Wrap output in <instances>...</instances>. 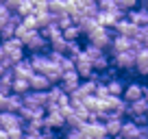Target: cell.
Instances as JSON below:
<instances>
[{"instance_id": "cell-2", "label": "cell", "mask_w": 148, "mask_h": 139, "mask_svg": "<svg viewBox=\"0 0 148 139\" xmlns=\"http://www.w3.org/2000/svg\"><path fill=\"white\" fill-rule=\"evenodd\" d=\"M111 31H113V28H107V26H102V24H100L96 31H92L87 35V42H92V44H96V46L109 50L111 42H113V35H116V33H111Z\"/></svg>"}, {"instance_id": "cell-27", "label": "cell", "mask_w": 148, "mask_h": 139, "mask_svg": "<svg viewBox=\"0 0 148 139\" xmlns=\"http://www.w3.org/2000/svg\"><path fill=\"white\" fill-rule=\"evenodd\" d=\"M63 35H65V39H70V42H72V39H81L83 37V28H81V24H70L68 28H63Z\"/></svg>"}, {"instance_id": "cell-17", "label": "cell", "mask_w": 148, "mask_h": 139, "mask_svg": "<svg viewBox=\"0 0 148 139\" xmlns=\"http://www.w3.org/2000/svg\"><path fill=\"white\" fill-rule=\"evenodd\" d=\"M28 59H31L33 67H35L37 72H44V67H46V65L50 63L48 50H44V52H28Z\"/></svg>"}, {"instance_id": "cell-3", "label": "cell", "mask_w": 148, "mask_h": 139, "mask_svg": "<svg viewBox=\"0 0 148 139\" xmlns=\"http://www.w3.org/2000/svg\"><path fill=\"white\" fill-rule=\"evenodd\" d=\"M24 46H26V52H44V50H48V48H50V39H48L46 35L37 28Z\"/></svg>"}, {"instance_id": "cell-33", "label": "cell", "mask_w": 148, "mask_h": 139, "mask_svg": "<svg viewBox=\"0 0 148 139\" xmlns=\"http://www.w3.org/2000/svg\"><path fill=\"white\" fill-rule=\"evenodd\" d=\"M33 11H35V5H33V0H22V2H20V7H18V13L22 15H28V13H33Z\"/></svg>"}, {"instance_id": "cell-9", "label": "cell", "mask_w": 148, "mask_h": 139, "mask_svg": "<svg viewBox=\"0 0 148 139\" xmlns=\"http://www.w3.org/2000/svg\"><path fill=\"white\" fill-rule=\"evenodd\" d=\"M122 96H124L126 102H133V100H137V98H144L146 96V85L139 83V80H131V83H126Z\"/></svg>"}, {"instance_id": "cell-8", "label": "cell", "mask_w": 148, "mask_h": 139, "mask_svg": "<svg viewBox=\"0 0 148 139\" xmlns=\"http://www.w3.org/2000/svg\"><path fill=\"white\" fill-rule=\"evenodd\" d=\"M74 61H76V70H79V74L83 76V78H92V76L96 74V70H94V61L87 57V52H85V50L81 52Z\"/></svg>"}, {"instance_id": "cell-7", "label": "cell", "mask_w": 148, "mask_h": 139, "mask_svg": "<svg viewBox=\"0 0 148 139\" xmlns=\"http://www.w3.org/2000/svg\"><path fill=\"white\" fill-rule=\"evenodd\" d=\"M65 115L61 113V109H55V111H46L44 115V126L48 128H55V130H63L65 128Z\"/></svg>"}, {"instance_id": "cell-45", "label": "cell", "mask_w": 148, "mask_h": 139, "mask_svg": "<svg viewBox=\"0 0 148 139\" xmlns=\"http://www.w3.org/2000/svg\"><path fill=\"white\" fill-rule=\"evenodd\" d=\"M142 5H144V7H146V9H148V0H142Z\"/></svg>"}, {"instance_id": "cell-47", "label": "cell", "mask_w": 148, "mask_h": 139, "mask_svg": "<svg viewBox=\"0 0 148 139\" xmlns=\"http://www.w3.org/2000/svg\"><path fill=\"white\" fill-rule=\"evenodd\" d=\"M2 2H5V0H2Z\"/></svg>"}, {"instance_id": "cell-10", "label": "cell", "mask_w": 148, "mask_h": 139, "mask_svg": "<svg viewBox=\"0 0 148 139\" xmlns=\"http://www.w3.org/2000/svg\"><path fill=\"white\" fill-rule=\"evenodd\" d=\"M116 33H122V35H129L131 39H139V31H142V26H137L135 22H131L129 18H122L120 22L116 24V28H113Z\"/></svg>"}, {"instance_id": "cell-6", "label": "cell", "mask_w": 148, "mask_h": 139, "mask_svg": "<svg viewBox=\"0 0 148 139\" xmlns=\"http://www.w3.org/2000/svg\"><path fill=\"white\" fill-rule=\"evenodd\" d=\"M81 80H83V76L79 74V70H76V67H74V70H65L63 76H61V87H63L68 93H72L74 89L81 85Z\"/></svg>"}, {"instance_id": "cell-46", "label": "cell", "mask_w": 148, "mask_h": 139, "mask_svg": "<svg viewBox=\"0 0 148 139\" xmlns=\"http://www.w3.org/2000/svg\"><path fill=\"white\" fill-rule=\"evenodd\" d=\"M2 7H5V2H2V0H0V9H2Z\"/></svg>"}, {"instance_id": "cell-37", "label": "cell", "mask_w": 148, "mask_h": 139, "mask_svg": "<svg viewBox=\"0 0 148 139\" xmlns=\"http://www.w3.org/2000/svg\"><path fill=\"white\" fill-rule=\"evenodd\" d=\"M131 120H133L137 126H146V124H148V113H139V115H133Z\"/></svg>"}, {"instance_id": "cell-44", "label": "cell", "mask_w": 148, "mask_h": 139, "mask_svg": "<svg viewBox=\"0 0 148 139\" xmlns=\"http://www.w3.org/2000/svg\"><path fill=\"white\" fill-rule=\"evenodd\" d=\"M5 70H7V67H5L2 63H0V76H2V72H5Z\"/></svg>"}, {"instance_id": "cell-43", "label": "cell", "mask_w": 148, "mask_h": 139, "mask_svg": "<svg viewBox=\"0 0 148 139\" xmlns=\"http://www.w3.org/2000/svg\"><path fill=\"white\" fill-rule=\"evenodd\" d=\"M142 137H148V124L142 126Z\"/></svg>"}, {"instance_id": "cell-23", "label": "cell", "mask_w": 148, "mask_h": 139, "mask_svg": "<svg viewBox=\"0 0 148 139\" xmlns=\"http://www.w3.org/2000/svg\"><path fill=\"white\" fill-rule=\"evenodd\" d=\"M22 107H24V96H22V93L11 91L9 96H7V111L20 113V109H22Z\"/></svg>"}, {"instance_id": "cell-4", "label": "cell", "mask_w": 148, "mask_h": 139, "mask_svg": "<svg viewBox=\"0 0 148 139\" xmlns=\"http://www.w3.org/2000/svg\"><path fill=\"white\" fill-rule=\"evenodd\" d=\"M81 133H83V139H100L107 135V128H105V122H85L81 126Z\"/></svg>"}, {"instance_id": "cell-38", "label": "cell", "mask_w": 148, "mask_h": 139, "mask_svg": "<svg viewBox=\"0 0 148 139\" xmlns=\"http://www.w3.org/2000/svg\"><path fill=\"white\" fill-rule=\"evenodd\" d=\"M9 137H11V139L24 137V128H22V126H15V128H11V130H9Z\"/></svg>"}, {"instance_id": "cell-30", "label": "cell", "mask_w": 148, "mask_h": 139, "mask_svg": "<svg viewBox=\"0 0 148 139\" xmlns=\"http://www.w3.org/2000/svg\"><path fill=\"white\" fill-rule=\"evenodd\" d=\"M50 48L52 50H59V52H65L68 50V39H65V35H59V37L50 39Z\"/></svg>"}, {"instance_id": "cell-36", "label": "cell", "mask_w": 148, "mask_h": 139, "mask_svg": "<svg viewBox=\"0 0 148 139\" xmlns=\"http://www.w3.org/2000/svg\"><path fill=\"white\" fill-rule=\"evenodd\" d=\"M116 2H118V7H120V9H124V11L135 9L137 5H142V0H116Z\"/></svg>"}, {"instance_id": "cell-20", "label": "cell", "mask_w": 148, "mask_h": 139, "mask_svg": "<svg viewBox=\"0 0 148 139\" xmlns=\"http://www.w3.org/2000/svg\"><path fill=\"white\" fill-rule=\"evenodd\" d=\"M139 113H148V98H137V100L129 102V109H126V115L133 117V115H139Z\"/></svg>"}, {"instance_id": "cell-42", "label": "cell", "mask_w": 148, "mask_h": 139, "mask_svg": "<svg viewBox=\"0 0 148 139\" xmlns=\"http://www.w3.org/2000/svg\"><path fill=\"white\" fill-rule=\"evenodd\" d=\"M0 139H11V137H9V130L2 128V126H0Z\"/></svg>"}, {"instance_id": "cell-35", "label": "cell", "mask_w": 148, "mask_h": 139, "mask_svg": "<svg viewBox=\"0 0 148 139\" xmlns=\"http://www.w3.org/2000/svg\"><path fill=\"white\" fill-rule=\"evenodd\" d=\"M98 7H100V11H116V9H120L116 0H98Z\"/></svg>"}, {"instance_id": "cell-28", "label": "cell", "mask_w": 148, "mask_h": 139, "mask_svg": "<svg viewBox=\"0 0 148 139\" xmlns=\"http://www.w3.org/2000/svg\"><path fill=\"white\" fill-rule=\"evenodd\" d=\"M39 31L46 35L48 39H55V37H59V35H63V31H61V26L57 22H52V24H48V26H42Z\"/></svg>"}, {"instance_id": "cell-32", "label": "cell", "mask_w": 148, "mask_h": 139, "mask_svg": "<svg viewBox=\"0 0 148 139\" xmlns=\"http://www.w3.org/2000/svg\"><path fill=\"white\" fill-rule=\"evenodd\" d=\"M83 50L87 52V57H89V59H96L98 55H102V52H105V48H100V46H96V44L87 42V44L83 46Z\"/></svg>"}, {"instance_id": "cell-18", "label": "cell", "mask_w": 148, "mask_h": 139, "mask_svg": "<svg viewBox=\"0 0 148 139\" xmlns=\"http://www.w3.org/2000/svg\"><path fill=\"white\" fill-rule=\"evenodd\" d=\"M20 115H22L24 122L35 120V117H44L46 115V107H31V104H24V107L20 109Z\"/></svg>"}, {"instance_id": "cell-25", "label": "cell", "mask_w": 148, "mask_h": 139, "mask_svg": "<svg viewBox=\"0 0 148 139\" xmlns=\"http://www.w3.org/2000/svg\"><path fill=\"white\" fill-rule=\"evenodd\" d=\"M48 11L55 15L68 13V0H48Z\"/></svg>"}, {"instance_id": "cell-15", "label": "cell", "mask_w": 148, "mask_h": 139, "mask_svg": "<svg viewBox=\"0 0 148 139\" xmlns=\"http://www.w3.org/2000/svg\"><path fill=\"white\" fill-rule=\"evenodd\" d=\"M13 72H15V76H22V78H31V76L37 72V70L33 67L31 59H28V57H24V59H20L18 63L13 65Z\"/></svg>"}, {"instance_id": "cell-29", "label": "cell", "mask_w": 148, "mask_h": 139, "mask_svg": "<svg viewBox=\"0 0 148 139\" xmlns=\"http://www.w3.org/2000/svg\"><path fill=\"white\" fill-rule=\"evenodd\" d=\"M81 52H83V46H81V42H79V39H72V42L68 39V50H65V55H70L72 59H76V57H79Z\"/></svg>"}, {"instance_id": "cell-11", "label": "cell", "mask_w": 148, "mask_h": 139, "mask_svg": "<svg viewBox=\"0 0 148 139\" xmlns=\"http://www.w3.org/2000/svg\"><path fill=\"white\" fill-rule=\"evenodd\" d=\"M22 124H24V120H22L20 113H15V111H0V126H2V128L11 130V128L22 126Z\"/></svg>"}, {"instance_id": "cell-41", "label": "cell", "mask_w": 148, "mask_h": 139, "mask_svg": "<svg viewBox=\"0 0 148 139\" xmlns=\"http://www.w3.org/2000/svg\"><path fill=\"white\" fill-rule=\"evenodd\" d=\"M0 111H7V96L0 93Z\"/></svg>"}, {"instance_id": "cell-40", "label": "cell", "mask_w": 148, "mask_h": 139, "mask_svg": "<svg viewBox=\"0 0 148 139\" xmlns=\"http://www.w3.org/2000/svg\"><path fill=\"white\" fill-rule=\"evenodd\" d=\"M20 2H22V0H5V5L9 7L11 11H18V7H20Z\"/></svg>"}, {"instance_id": "cell-21", "label": "cell", "mask_w": 148, "mask_h": 139, "mask_svg": "<svg viewBox=\"0 0 148 139\" xmlns=\"http://www.w3.org/2000/svg\"><path fill=\"white\" fill-rule=\"evenodd\" d=\"M44 74L50 78V83H61V76H63V67H61V63H55V61H50V63L44 67Z\"/></svg>"}, {"instance_id": "cell-16", "label": "cell", "mask_w": 148, "mask_h": 139, "mask_svg": "<svg viewBox=\"0 0 148 139\" xmlns=\"http://www.w3.org/2000/svg\"><path fill=\"white\" fill-rule=\"evenodd\" d=\"M122 124H124V117H122V115H113V113H111V117L105 122L107 135H111V137H120Z\"/></svg>"}, {"instance_id": "cell-13", "label": "cell", "mask_w": 148, "mask_h": 139, "mask_svg": "<svg viewBox=\"0 0 148 139\" xmlns=\"http://www.w3.org/2000/svg\"><path fill=\"white\" fill-rule=\"evenodd\" d=\"M133 46V39L129 35H122V33H116L113 35V42H111V48H109V55L113 52H122V50H129Z\"/></svg>"}, {"instance_id": "cell-12", "label": "cell", "mask_w": 148, "mask_h": 139, "mask_svg": "<svg viewBox=\"0 0 148 139\" xmlns=\"http://www.w3.org/2000/svg\"><path fill=\"white\" fill-rule=\"evenodd\" d=\"M137 76H148V46H142L137 50V59H135V70Z\"/></svg>"}, {"instance_id": "cell-14", "label": "cell", "mask_w": 148, "mask_h": 139, "mask_svg": "<svg viewBox=\"0 0 148 139\" xmlns=\"http://www.w3.org/2000/svg\"><path fill=\"white\" fill-rule=\"evenodd\" d=\"M126 18H129L131 22H135L137 26H144V24H148V9L144 5H137L135 9L126 11Z\"/></svg>"}, {"instance_id": "cell-26", "label": "cell", "mask_w": 148, "mask_h": 139, "mask_svg": "<svg viewBox=\"0 0 148 139\" xmlns=\"http://www.w3.org/2000/svg\"><path fill=\"white\" fill-rule=\"evenodd\" d=\"M11 89H13L15 93H22V96H24V93L31 89V80H28V78H22V76H15V78H13V85H11Z\"/></svg>"}, {"instance_id": "cell-39", "label": "cell", "mask_w": 148, "mask_h": 139, "mask_svg": "<svg viewBox=\"0 0 148 139\" xmlns=\"http://www.w3.org/2000/svg\"><path fill=\"white\" fill-rule=\"evenodd\" d=\"M139 42H142L144 46H148V24H144L142 31H139Z\"/></svg>"}, {"instance_id": "cell-31", "label": "cell", "mask_w": 148, "mask_h": 139, "mask_svg": "<svg viewBox=\"0 0 148 139\" xmlns=\"http://www.w3.org/2000/svg\"><path fill=\"white\" fill-rule=\"evenodd\" d=\"M15 28H18V24H13L9 20V22L5 24V26L0 28V39H9V37H15Z\"/></svg>"}, {"instance_id": "cell-22", "label": "cell", "mask_w": 148, "mask_h": 139, "mask_svg": "<svg viewBox=\"0 0 148 139\" xmlns=\"http://www.w3.org/2000/svg\"><path fill=\"white\" fill-rule=\"evenodd\" d=\"M120 137H142V126H137L133 120H124Z\"/></svg>"}, {"instance_id": "cell-5", "label": "cell", "mask_w": 148, "mask_h": 139, "mask_svg": "<svg viewBox=\"0 0 148 139\" xmlns=\"http://www.w3.org/2000/svg\"><path fill=\"white\" fill-rule=\"evenodd\" d=\"M98 22L107 28H116V24L120 22L122 18H126V11L124 9H116V11H98Z\"/></svg>"}, {"instance_id": "cell-24", "label": "cell", "mask_w": 148, "mask_h": 139, "mask_svg": "<svg viewBox=\"0 0 148 139\" xmlns=\"http://www.w3.org/2000/svg\"><path fill=\"white\" fill-rule=\"evenodd\" d=\"M124 87H126V80H122L120 76L107 80V89H109L111 96H122V93H124Z\"/></svg>"}, {"instance_id": "cell-19", "label": "cell", "mask_w": 148, "mask_h": 139, "mask_svg": "<svg viewBox=\"0 0 148 139\" xmlns=\"http://www.w3.org/2000/svg\"><path fill=\"white\" fill-rule=\"evenodd\" d=\"M31 89H39V91H46V89H50V78H48L44 72H35V74L31 76Z\"/></svg>"}, {"instance_id": "cell-34", "label": "cell", "mask_w": 148, "mask_h": 139, "mask_svg": "<svg viewBox=\"0 0 148 139\" xmlns=\"http://www.w3.org/2000/svg\"><path fill=\"white\" fill-rule=\"evenodd\" d=\"M57 24H59L61 31H63V28H68L70 24H74V20H72L70 13H61V15H57Z\"/></svg>"}, {"instance_id": "cell-1", "label": "cell", "mask_w": 148, "mask_h": 139, "mask_svg": "<svg viewBox=\"0 0 148 139\" xmlns=\"http://www.w3.org/2000/svg\"><path fill=\"white\" fill-rule=\"evenodd\" d=\"M135 59H137V50L135 48H129V50L122 52H113L111 55V61L120 72H133L135 70Z\"/></svg>"}]
</instances>
